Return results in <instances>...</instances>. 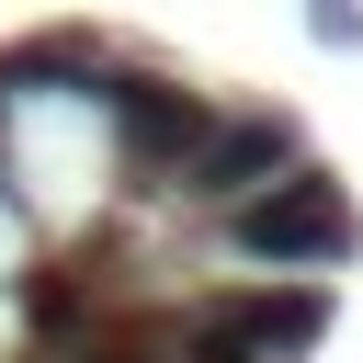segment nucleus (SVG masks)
Returning a JSON list of instances; mask_svg holds the SVG:
<instances>
[{"instance_id":"nucleus-1","label":"nucleus","mask_w":363,"mask_h":363,"mask_svg":"<svg viewBox=\"0 0 363 363\" xmlns=\"http://www.w3.org/2000/svg\"><path fill=\"white\" fill-rule=\"evenodd\" d=\"M363 227H352V193L329 182V170H284V182H261V193H238L227 204V250L238 261H272V272H306V261H340Z\"/></svg>"},{"instance_id":"nucleus-2","label":"nucleus","mask_w":363,"mask_h":363,"mask_svg":"<svg viewBox=\"0 0 363 363\" xmlns=\"http://www.w3.org/2000/svg\"><path fill=\"white\" fill-rule=\"evenodd\" d=\"M102 113H113V159H125L147 193H170V182H182V159H193V147H204V125H216V102H204V91L147 79V68H102Z\"/></svg>"},{"instance_id":"nucleus-3","label":"nucleus","mask_w":363,"mask_h":363,"mask_svg":"<svg viewBox=\"0 0 363 363\" xmlns=\"http://www.w3.org/2000/svg\"><path fill=\"white\" fill-rule=\"evenodd\" d=\"M182 329H204L250 363H295V352L329 340V284H238V295H204Z\"/></svg>"},{"instance_id":"nucleus-4","label":"nucleus","mask_w":363,"mask_h":363,"mask_svg":"<svg viewBox=\"0 0 363 363\" xmlns=\"http://www.w3.org/2000/svg\"><path fill=\"white\" fill-rule=\"evenodd\" d=\"M284 170H295V125H284V113H216L170 193H193V204H216V216H227L238 193H261V182H284Z\"/></svg>"},{"instance_id":"nucleus-5","label":"nucleus","mask_w":363,"mask_h":363,"mask_svg":"<svg viewBox=\"0 0 363 363\" xmlns=\"http://www.w3.org/2000/svg\"><path fill=\"white\" fill-rule=\"evenodd\" d=\"M23 318H34V340L57 352V340L102 329V295H91V272H79V261H68V272H23Z\"/></svg>"},{"instance_id":"nucleus-6","label":"nucleus","mask_w":363,"mask_h":363,"mask_svg":"<svg viewBox=\"0 0 363 363\" xmlns=\"http://www.w3.org/2000/svg\"><path fill=\"white\" fill-rule=\"evenodd\" d=\"M102 68H113V57H102L91 34L57 23V34H23V45L0 57V91H23V79H79V91H102Z\"/></svg>"},{"instance_id":"nucleus-7","label":"nucleus","mask_w":363,"mask_h":363,"mask_svg":"<svg viewBox=\"0 0 363 363\" xmlns=\"http://www.w3.org/2000/svg\"><path fill=\"white\" fill-rule=\"evenodd\" d=\"M306 34L318 45H363V0H306Z\"/></svg>"}]
</instances>
